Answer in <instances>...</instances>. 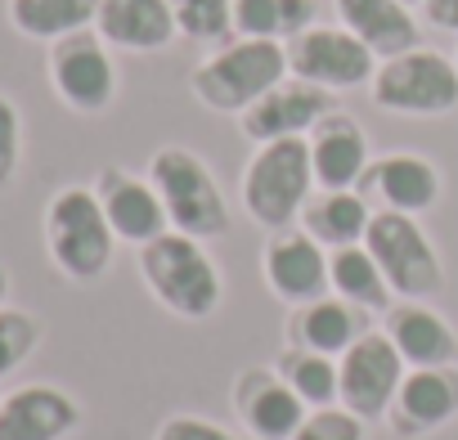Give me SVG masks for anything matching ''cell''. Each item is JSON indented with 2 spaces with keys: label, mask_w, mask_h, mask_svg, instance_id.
Instances as JSON below:
<instances>
[{
  "label": "cell",
  "mask_w": 458,
  "mask_h": 440,
  "mask_svg": "<svg viewBox=\"0 0 458 440\" xmlns=\"http://www.w3.org/2000/svg\"><path fill=\"white\" fill-rule=\"evenodd\" d=\"M46 252L55 270L72 283H95L108 275L117 234L90 184H64L46 202Z\"/></svg>",
  "instance_id": "obj_3"
},
{
  "label": "cell",
  "mask_w": 458,
  "mask_h": 440,
  "mask_svg": "<svg viewBox=\"0 0 458 440\" xmlns=\"http://www.w3.org/2000/svg\"><path fill=\"white\" fill-rule=\"evenodd\" d=\"M184 41L225 46L234 41V0H166Z\"/></svg>",
  "instance_id": "obj_28"
},
{
  "label": "cell",
  "mask_w": 458,
  "mask_h": 440,
  "mask_svg": "<svg viewBox=\"0 0 458 440\" xmlns=\"http://www.w3.org/2000/svg\"><path fill=\"white\" fill-rule=\"evenodd\" d=\"M288 72L337 95V90H355V86H369L373 72H377V55L355 41L342 23L337 28H306L301 37L288 41Z\"/></svg>",
  "instance_id": "obj_10"
},
{
  "label": "cell",
  "mask_w": 458,
  "mask_h": 440,
  "mask_svg": "<svg viewBox=\"0 0 458 440\" xmlns=\"http://www.w3.org/2000/svg\"><path fill=\"white\" fill-rule=\"evenodd\" d=\"M275 368H279L284 382L306 400V409H328V404H337V360H333V355H319V351H306V346H288Z\"/></svg>",
  "instance_id": "obj_27"
},
{
  "label": "cell",
  "mask_w": 458,
  "mask_h": 440,
  "mask_svg": "<svg viewBox=\"0 0 458 440\" xmlns=\"http://www.w3.org/2000/svg\"><path fill=\"white\" fill-rule=\"evenodd\" d=\"M95 14H99V0H10L14 32L46 46L95 28Z\"/></svg>",
  "instance_id": "obj_25"
},
{
  "label": "cell",
  "mask_w": 458,
  "mask_h": 440,
  "mask_svg": "<svg viewBox=\"0 0 458 440\" xmlns=\"http://www.w3.org/2000/svg\"><path fill=\"white\" fill-rule=\"evenodd\" d=\"M319 0H234V37L257 41H293L315 28Z\"/></svg>",
  "instance_id": "obj_26"
},
{
  "label": "cell",
  "mask_w": 458,
  "mask_h": 440,
  "mask_svg": "<svg viewBox=\"0 0 458 440\" xmlns=\"http://www.w3.org/2000/svg\"><path fill=\"white\" fill-rule=\"evenodd\" d=\"M95 32L126 55H157L180 37L166 0H99Z\"/></svg>",
  "instance_id": "obj_19"
},
{
  "label": "cell",
  "mask_w": 458,
  "mask_h": 440,
  "mask_svg": "<svg viewBox=\"0 0 458 440\" xmlns=\"http://www.w3.org/2000/svg\"><path fill=\"white\" fill-rule=\"evenodd\" d=\"M288 46L284 41H257V37H234L216 55H207L189 72V90L202 108L211 113H234L243 117L261 95H270L279 81H288Z\"/></svg>",
  "instance_id": "obj_2"
},
{
  "label": "cell",
  "mask_w": 458,
  "mask_h": 440,
  "mask_svg": "<svg viewBox=\"0 0 458 440\" xmlns=\"http://www.w3.org/2000/svg\"><path fill=\"white\" fill-rule=\"evenodd\" d=\"M148 180L166 207V220L171 230L189 234V239H220L229 234L234 216H229V202H225V189L216 180V171L184 144H162L153 157H148Z\"/></svg>",
  "instance_id": "obj_5"
},
{
  "label": "cell",
  "mask_w": 458,
  "mask_h": 440,
  "mask_svg": "<svg viewBox=\"0 0 458 440\" xmlns=\"http://www.w3.org/2000/svg\"><path fill=\"white\" fill-rule=\"evenodd\" d=\"M108 50L113 46L95 28L72 32V37L50 46L46 72H50V86L64 99V108H72L81 117H99V113L113 108V99H117V63H113Z\"/></svg>",
  "instance_id": "obj_8"
},
{
  "label": "cell",
  "mask_w": 458,
  "mask_h": 440,
  "mask_svg": "<svg viewBox=\"0 0 458 440\" xmlns=\"http://www.w3.org/2000/svg\"><path fill=\"white\" fill-rule=\"evenodd\" d=\"M373 104L400 117H445L458 108V68L440 50H404L382 59L373 81Z\"/></svg>",
  "instance_id": "obj_7"
},
{
  "label": "cell",
  "mask_w": 458,
  "mask_h": 440,
  "mask_svg": "<svg viewBox=\"0 0 458 440\" xmlns=\"http://www.w3.org/2000/svg\"><path fill=\"white\" fill-rule=\"evenodd\" d=\"M41 319L19 306H0V377L19 373L41 346Z\"/></svg>",
  "instance_id": "obj_29"
},
{
  "label": "cell",
  "mask_w": 458,
  "mask_h": 440,
  "mask_svg": "<svg viewBox=\"0 0 458 440\" xmlns=\"http://www.w3.org/2000/svg\"><path fill=\"white\" fill-rule=\"evenodd\" d=\"M140 279L166 315L189 324L211 319L225 301V279L216 257L202 248V239H189L180 230H166L162 239L140 248Z\"/></svg>",
  "instance_id": "obj_1"
},
{
  "label": "cell",
  "mask_w": 458,
  "mask_h": 440,
  "mask_svg": "<svg viewBox=\"0 0 458 440\" xmlns=\"http://www.w3.org/2000/svg\"><path fill=\"white\" fill-rule=\"evenodd\" d=\"M243 207L261 230L279 234L293 230V220H301V207L315 198V166H310V140H270L257 144V153L243 166L239 180Z\"/></svg>",
  "instance_id": "obj_4"
},
{
  "label": "cell",
  "mask_w": 458,
  "mask_h": 440,
  "mask_svg": "<svg viewBox=\"0 0 458 440\" xmlns=\"http://www.w3.org/2000/svg\"><path fill=\"white\" fill-rule=\"evenodd\" d=\"M0 306H10V270L0 266Z\"/></svg>",
  "instance_id": "obj_34"
},
{
  "label": "cell",
  "mask_w": 458,
  "mask_h": 440,
  "mask_svg": "<svg viewBox=\"0 0 458 440\" xmlns=\"http://www.w3.org/2000/svg\"><path fill=\"white\" fill-rule=\"evenodd\" d=\"M90 189H95V198H99V207L108 216L117 243L144 248V243H153V239H162L171 230L166 207H162V198H157L148 175H135L126 166H104Z\"/></svg>",
  "instance_id": "obj_11"
},
{
  "label": "cell",
  "mask_w": 458,
  "mask_h": 440,
  "mask_svg": "<svg viewBox=\"0 0 458 440\" xmlns=\"http://www.w3.org/2000/svg\"><path fill=\"white\" fill-rule=\"evenodd\" d=\"M81 427V404L64 386L28 382L0 400V440H68Z\"/></svg>",
  "instance_id": "obj_15"
},
{
  "label": "cell",
  "mask_w": 458,
  "mask_h": 440,
  "mask_svg": "<svg viewBox=\"0 0 458 440\" xmlns=\"http://www.w3.org/2000/svg\"><path fill=\"white\" fill-rule=\"evenodd\" d=\"M261 275L266 288L284 306H310L333 292L328 283V248H319L306 230H279L270 234L261 252Z\"/></svg>",
  "instance_id": "obj_12"
},
{
  "label": "cell",
  "mask_w": 458,
  "mask_h": 440,
  "mask_svg": "<svg viewBox=\"0 0 458 440\" xmlns=\"http://www.w3.org/2000/svg\"><path fill=\"white\" fill-rule=\"evenodd\" d=\"M153 440H248V436H234L229 427L211 422V418H198V413H171Z\"/></svg>",
  "instance_id": "obj_32"
},
{
  "label": "cell",
  "mask_w": 458,
  "mask_h": 440,
  "mask_svg": "<svg viewBox=\"0 0 458 440\" xmlns=\"http://www.w3.org/2000/svg\"><path fill=\"white\" fill-rule=\"evenodd\" d=\"M404 5H422V0H404Z\"/></svg>",
  "instance_id": "obj_35"
},
{
  "label": "cell",
  "mask_w": 458,
  "mask_h": 440,
  "mask_svg": "<svg viewBox=\"0 0 458 440\" xmlns=\"http://www.w3.org/2000/svg\"><path fill=\"white\" fill-rule=\"evenodd\" d=\"M369 220H373V207L355 189H324L301 207V230L328 252L364 243Z\"/></svg>",
  "instance_id": "obj_23"
},
{
  "label": "cell",
  "mask_w": 458,
  "mask_h": 440,
  "mask_svg": "<svg viewBox=\"0 0 458 440\" xmlns=\"http://www.w3.org/2000/svg\"><path fill=\"white\" fill-rule=\"evenodd\" d=\"M23 162V113L10 95H0V189H10Z\"/></svg>",
  "instance_id": "obj_31"
},
{
  "label": "cell",
  "mask_w": 458,
  "mask_h": 440,
  "mask_svg": "<svg viewBox=\"0 0 458 440\" xmlns=\"http://www.w3.org/2000/svg\"><path fill=\"white\" fill-rule=\"evenodd\" d=\"M333 10L337 23L377 55V63L418 50V19L404 0H333Z\"/></svg>",
  "instance_id": "obj_20"
},
{
  "label": "cell",
  "mask_w": 458,
  "mask_h": 440,
  "mask_svg": "<svg viewBox=\"0 0 458 440\" xmlns=\"http://www.w3.org/2000/svg\"><path fill=\"white\" fill-rule=\"evenodd\" d=\"M324 113H333V95L319 90V86H310V81H301V77H288V81H279L270 95H261L239 117V131L252 144L293 140V135H310Z\"/></svg>",
  "instance_id": "obj_14"
},
{
  "label": "cell",
  "mask_w": 458,
  "mask_h": 440,
  "mask_svg": "<svg viewBox=\"0 0 458 440\" xmlns=\"http://www.w3.org/2000/svg\"><path fill=\"white\" fill-rule=\"evenodd\" d=\"M364 310H355L351 301L342 297H319L310 306H297L293 324H288V346H306V351H319V355H342L355 346V337H364Z\"/></svg>",
  "instance_id": "obj_22"
},
{
  "label": "cell",
  "mask_w": 458,
  "mask_h": 440,
  "mask_svg": "<svg viewBox=\"0 0 458 440\" xmlns=\"http://www.w3.org/2000/svg\"><path fill=\"white\" fill-rule=\"evenodd\" d=\"M293 440H364V418H355V413L342 409V404L310 409Z\"/></svg>",
  "instance_id": "obj_30"
},
{
  "label": "cell",
  "mask_w": 458,
  "mask_h": 440,
  "mask_svg": "<svg viewBox=\"0 0 458 440\" xmlns=\"http://www.w3.org/2000/svg\"><path fill=\"white\" fill-rule=\"evenodd\" d=\"M229 395H234V413L252 440H293L310 413L279 368H243Z\"/></svg>",
  "instance_id": "obj_13"
},
{
  "label": "cell",
  "mask_w": 458,
  "mask_h": 440,
  "mask_svg": "<svg viewBox=\"0 0 458 440\" xmlns=\"http://www.w3.org/2000/svg\"><path fill=\"white\" fill-rule=\"evenodd\" d=\"M382 333L391 337V346L400 351V360L409 368H449V364H458V333L427 301H395L382 315Z\"/></svg>",
  "instance_id": "obj_17"
},
{
  "label": "cell",
  "mask_w": 458,
  "mask_h": 440,
  "mask_svg": "<svg viewBox=\"0 0 458 440\" xmlns=\"http://www.w3.org/2000/svg\"><path fill=\"white\" fill-rule=\"evenodd\" d=\"M328 283H333V297L351 301V306L364 310V315H386V310L395 306V301H391L395 292H391L386 275L377 270V261L369 257L364 243L328 252Z\"/></svg>",
  "instance_id": "obj_24"
},
{
  "label": "cell",
  "mask_w": 458,
  "mask_h": 440,
  "mask_svg": "<svg viewBox=\"0 0 458 440\" xmlns=\"http://www.w3.org/2000/svg\"><path fill=\"white\" fill-rule=\"evenodd\" d=\"M422 19L440 32H458V0H422Z\"/></svg>",
  "instance_id": "obj_33"
},
{
  "label": "cell",
  "mask_w": 458,
  "mask_h": 440,
  "mask_svg": "<svg viewBox=\"0 0 458 440\" xmlns=\"http://www.w3.org/2000/svg\"><path fill=\"white\" fill-rule=\"evenodd\" d=\"M454 68H458V50H454Z\"/></svg>",
  "instance_id": "obj_36"
},
{
  "label": "cell",
  "mask_w": 458,
  "mask_h": 440,
  "mask_svg": "<svg viewBox=\"0 0 458 440\" xmlns=\"http://www.w3.org/2000/svg\"><path fill=\"white\" fill-rule=\"evenodd\" d=\"M391 431L413 440V436H427V431H440L445 422L458 418V364L449 368H409L391 409Z\"/></svg>",
  "instance_id": "obj_16"
},
{
  "label": "cell",
  "mask_w": 458,
  "mask_h": 440,
  "mask_svg": "<svg viewBox=\"0 0 458 440\" xmlns=\"http://www.w3.org/2000/svg\"><path fill=\"white\" fill-rule=\"evenodd\" d=\"M404 373H409V364L400 360L391 337L382 328H369L364 337H355L351 351L337 355V404L364 422H377V418H386Z\"/></svg>",
  "instance_id": "obj_9"
},
{
  "label": "cell",
  "mask_w": 458,
  "mask_h": 440,
  "mask_svg": "<svg viewBox=\"0 0 458 440\" xmlns=\"http://www.w3.org/2000/svg\"><path fill=\"white\" fill-rule=\"evenodd\" d=\"M369 257L377 261V270L386 275L391 292L400 301H431L445 288V266L436 243L427 239V230L418 225V216L404 211H373L369 234H364Z\"/></svg>",
  "instance_id": "obj_6"
},
{
  "label": "cell",
  "mask_w": 458,
  "mask_h": 440,
  "mask_svg": "<svg viewBox=\"0 0 458 440\" xmlns=\"http://www.w3.org/2000/svg\"><path fill=\"white\" fill-rule=\"evenodd\" d=\"M306 140H310V166H315L319 189H355L364 180V171L373 166L364 126L337 108L324 113Z\"/></svg>",
  "instance_id": "obj_18"
},
{
  "label": "cell",
  "mask_w": 458,
  "mask_h": 440,
  "mask_svg": "<svg viewBox=\"0 0 458 440\" xmlns=\"http://www.w3.org/2000/svg\"><path fill=\"white\" fill-rule=\"evenodd\" d=\"M364 184L382 198L386 211L422 216L440 202V171L422 153H386L364 171Z\"/></svg>",
  "instance_id": "obj_21"
}]
</instances>
